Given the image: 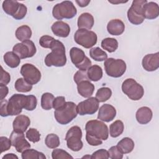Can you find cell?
Returning <instances> with one entry per match:
<instances>
[{
	"label": "cell",
	"mask_w": 159,
	"mask_h": 159,
	"mask_svg": "<svg viewBox=\"0 0 159 159\" xmlns=\"http://www.w3.org/2000/svg\"><path fill=\"white\" fill-rule=\"evenodd\" d=\"M52 52L47 55L44 61L46 66L61 67L66 65V57L65 47L63 43L58 40H55L51 48Z\"/></svg>",
	"instance_id": "1"
},
{
	"label": "cell",
	"mask_w": 159,
	"mask_h": 159,
	"mask_svg": "<svg viewBox=\"0 0 159 159\" xmlns=\"http://www.w3.org/2000/svg\"><path fill=\"white\" fill-rule=\"evenodd\" d=\"M77 115V106L72 101L66 102L62 107L54 111L56 120L61 125L69 124L76 117Z\"/></svg>",
	"instance_id": "2"
},
{
	"label": "cell",
	"mask_w": 159,
	"mask_h": 159,
	"mask_svg": "<svg viewBox=\"0 0 159 159\" xmlns=\"http://www.w3.org/2000/svg\"><path fill=\"white\" fill-rule=\"evenodd\" d=\"M76 14V8L70 1H65L57 4L53 6L52 10V15L57 20L72 19Z\"/></svg>",
	"instance_id": "3"
},
{
	"label": "cell",
	"mask_w": 159,
	"mask_h": 159,
	"mask_svg": "<svg viewBox=\"0 0 159 159\" xmlns=\"http://www.w3.org/2000/svg\"><path fill=\"white\" fill-rule=\"evenodd\" d=\"M122 91L132 101L140 100L144 94L143 86L133 78H127L123 81Z\"/></svg>",
	"instance_id": "4"
},
{
	"label": "cell",
	"mask_w": 159,
	"mask_h": 159,
	"mask_svg": "<svg viewBox=\"0 0 159 159\" xmlns=\"http://www.w3.org/2000/svg\"><path fill=\"white\" fill-rule=\"evenodd\" d=\"M86 134L97 137L102 140H106L109 137V129L104 122L98 120H91L85 125Z\"/></svg>",
	"instance_id": "5"
},
{
	"label": "cell",
	"mask_w": 159,
	"mask_h": 159,
	"mask_svg": "<svg viewBox=\"0 0 159 159\" xmlns=\"http://www.w3.org/2000/svg\"><path fill=\"white\" fill-rule=\"evenodd\" d=\"M104 70L106 74L112 78L121 77L126 71L125 62L122 59L107 58L104 63Z\"/></svg>",
	"instance_id": "6"
},
{
	"label": "cell",
	"mask_w": 159,
	"mask_h": 159,
	"mask_svg": "<svg viewBox=\"0 0 159 159\" xmlns=\"http://www.w3.org/2000/svg\"><path fill=\"white\" fill-rule=\"evenodd\" d=\"M82 131L79 126L75 125L71 127L66 132L65 140L66 141L67 147L73 152L80 151L83 147L81 141Z\"/></svg>",
	"instance_id": "7"
},
{
	"label": "cell",
	"mask_w": 159,
	"mask_h": 159,
	"mask_svg": "<svg viewBox=\"0 0 159 159\" xmlns=\"http://www.w3.org/2000/svg\"><path fill=\"white\" fill-rule=\"evenodd\" d=\"M74 40L78 45L85 48H89L96 44L98 37L93 31L84 29H78L75 33Z\"/></svg>",
	"instance_id": "8"
},
{
	"label": "cell",
	"mask_w": 159,
	"mask_h": 159,
	"mask_svg": "<svg viewBox=\"0 0 159 159\" xmlns=\"http://www.w3.org/2000/svg\"><path fill=\"white\" fill-rule=\"evenodd\" d=\"M147 2V1L146 0H134L132 1L127 13L128 20L130 23L134 25H140L143 23L145 19L143 6Z\"/></svg>",
	"instance_id": "9"
},
{
	"label": "cell",
	"mask_w": 159,
	"mask_h": 159,
	"mask_svg": "<svg viewBox=\"0 0 159 159\" xmlns=\"http://www.w3.org/2000/svg\"><path fill=\"white\" fill-rule=\"evenodd\" d=\"M71 62L79 70L87 71L91 66V61L85 55L84 51L78 47H72L70 51Z\"/></svg>",
	"instance_id": "10"
},
{
	"label": "cell",
	"mask_w": 159,
	"mask_h": 159,
	"mask_svg": "<svg viewBox=\"0 0 159 159\" xmlns=\"http://www.w3.org/2000/svg\"><path fill=\"white\" fill-rule=\"evenodd\" d=\"M27 100V96L21 94H14L8 100L7 113L9 116H17L25 109Z\"/></svg>",
	"instance_id": "11"
},
{
	"label": "cell",
	"mask_w": 159,
	"mask_h": 159,
	"mask_svg": "<svg viewBox=\"0 0 159 159\" xmlns=\"http://www.w3.org/2000/svg\"><path fill=\"white\" fill-rule=\"evenodd\" d=\"M12 52L20 59L32 57L37 52L34 43L30 40H27L21 43H16L12 48Z\"/></svg>",
	"instance_id": "12"
},
{
	"label": "cell",
	"mask_w": 159,
	"mask_h": 159,
	"mask_svg": "<svg viewBox=\"0 0 159 159\" xmlns=\"http://www.w3.org/2000/svg\"><path fill=\"white\" fill-rule=\"evenodd\" d=\"M20 74L28 83L32 85L38 83L41 79L40 70L30 63H25L21 66Z\"/></svg>",
	"instance_id": "13"
},
{
	"label": "cell",
	"mask_w": 159,
	"mask_h": 159,
	"mask_svg": "<svg viewBox=\"0 0 159 159\" xmlns=\"http://www.w3.org/2000/svg\"><path fill=\"white\" fill-rule=\"evenodd\" d=\"M99 109V101L94 97H89L87 99L78 103L77 106L78 114L80 116L92 115Z\"/></svg>",
	"instance_id": "14"
},
{
	"label": "cell",
	"mask_w": 159,
	"mask_h": 159,
	"mask_svg": "<svg viewBox=\"0 0 159 159\" xmlns=\"http://www.w3.org/2000/svg\"><path fill=\"white\" fill-rule=\"evenodd\" d=\"M12 146L14 147L16 151L19 153H22L24 150L30 148V143L25 139L24 132H19L13 130L9 137Z\"/></svg>",
	"instance_id": "15"
},
{
	"label": "cell",
	"mask_w": 159,
	"mask_h": 159,
	"mask_svg": "<svg viewBox=\"0 0 159 159\" xmlns=\"http://www.w3.org/2000/svg\"><path fill=\"white\" fill-rule=\"evenodd\" d=\"M143 69L147 71H153L159 68V52L147 54L143 57L142 61Z\"/></svg>",
	"instance_id": "16"
},
{
	"label": "cell",
	"mask_w": 159,
	"mask_h": 159,
	"mask_svg": "<svg viewBox=\"0 0 159 159\" xmlns=\"http://www.w3.org/2000/svg\"><path fill=\"white\" fill-rule=\"evenodd\" d=\"M116 116V108L109 104H104L99 107L98 119L106 122L112 121Z\"/></svg>",
	"instance_id": "17"
},
{
	"label": "cell",
	"mask_w": 159,
	"mask_h": 159,
	"mask_svg": "<svg viewBox=\"0 0 159 159\" xmlns=\"http://www.w3.org/2000/svg\"><path fill=\"white\" fill-rule=\"evenodd\" d=\"M51 29L55 35L63 38L67 37L70 32V25L61 20L55 22L52 24Z\"/></svg>",
	"instance_id": "18"
},
{
	"label": "cell",
	"mask_w": 159,
	"mask_h": 159,
	"mask_svg": "<svg viewBox=\"0 0 159 159\" xmlns=\"http://www.w3.org/2000/svg\"><path fill=\"white\" fill-rule=\"evenodd\" d=\"M107 30L112 35H120L124 32L125 24L120 19H112L107 23Z\"/></svg>",
	"instance_id": "19"
},
{
	"label": "cell",
	"mask_w": 159,
	"mask_h": 159,
	"mask_svg": "<svg viewBox=\"0 0 159 159\" xmlns=\"http://www.w3.org/2000/svg\"><path fill=\"white\" fill-rule=\"evenodd\" d=\"M153 113L150 108L147 106L140 107L136 112L135 117L137 121L140 124H147L152 119Z\"/></svg>",
	"instance_id": "20"
},
{
	"label": "cell",
	"mask_w": 159,
	"mask_h": 159,
	"mask_svg": "<svg viewBox=\"0 0 159 159\" xmlns=\"http://www.w3.org/2000/svg\"><path fill=\"white\" fill-rule=\"evenodd\" d=\"M30 124L29 117L25 115L17 116L12 122L13 129L19 132H24Z\"/></svg>",
	"instance_id": "21"
},
{
	"label": "cell",
	"mask_w": 159,
	"mask_h": 159,
	"mask_svg": "<svg viewBox=\"0 0 159 159\" xmlns=\"http://www.w3.org/2000/svg\"><path fill=\"white\" fill-rule=\"evenodd\" d=\"M143 11L145 19H154L159 15V7L156 2H147L143 6Z\"/></svg>",
	"instance_id": "22"
},
{
	"label": "cell",
	"mask_w": 159,
	"mask_h": 159,
	"mask_svg": "<svg viewBox=\"0 0 159 159\" xmlns=\"http://www.w3.org/2000/svg\"><path fill=\"white\" fill-rule=\"evenodd\" d=\"M77 91L82 97L89 98L94 93V85L89 80H84L77 84Z\"/></svg>",
	"instance_id": "23"
},
{
	"label": "cell",
	"mask_w": 159,
	"mask_h": 159,
	"mask_svg": "<svg viewBox=\"0 0 159 159\" xmlns=\"http://www.w3.org/2000/svg\"><path fill=\"white\" fill-rule=\"evenodd\" d=\"M94 22L93 16L88 12H84L78 17L77 25L79 29L90 30L93 27Z\"/></svg>",
	"instance_id": "24"
},
{
	"label": "cell",
	"mask_w": 159,
	"mask_h": 159,
	"mask_svg": "<svg viewBox=\"0 0 159 159\" xmlns=\"http://www.w3.org/2000/svg\"><path fill=\"white\" fill-rule=\"evenodd\" d=\"M20 3L17 1L6 0L2 2V9L8 15L12 16V17L17 14Z\"/></svg>",
	"instance_id": "25"
},
{
	"label": "cell",
	"mask_w": 159,
	"mask_h": 159,
	"mask_svg": "<svg viewBox=\"0 0 159 159\" xmlns=\"http://www.w3.org/2000/svg\"><path fill=\"white\" fill-rule=\"evenodd\" d=\"M116 146L123 154H127L132 152L135 144L132 139L129 137H124L117 143Z\"/></svg>",
	"instance_id": "26"
},
{
	"label": "cell",
	"mask_w": 159,
	"mask_h": 159,
	"mask_svg": "<svg viewBox=\"0 0 159 159\" xmlns=\"http://www.w3.org/2000/svg\"><path fill=\"white\" fill-rule=\"evenodd\" d=\"M16 38L20 42L29 40L32 36V30L29 26L23 25L19 27L15 33Z\"/></svg>",
	"instance_id": "27"
},
{
	"label": "cell",
	"mask_w": 159,
	"mask_h": 159,
	"mask_svg": "<svg viewBox=\"0 0 159 159\" xmlns=\"http://www.w3.org/2000/svg\"><path fill=\"white\" fill-rule=\"evenodd\" d=\"M102 70L101 66L97 65H91L87 70V75L89 80L98 81L102 77Z\"/></svg>",
	"instance_id": "28"
},
{
	"label": "cell",
	"mask_w": 159,
	"mask_h": 159,
	"mask_svg": "<svg viewBox=\"0 0 159 159\" xmlns=\"http://www.w3.org/2000/svg\"><path fill=\"white\" fill-rule=\"evenodd\" d=\"M3 58L5 63L12 68H17L20 63V58L13 52H6L4 55Z\"/></svg>",
	"instance_id": "29"
},
{
	"label": "cell",
	"mask_w": 159,
	"mask_h": 159,
	"mask_svg": "<svg viewBox=\"0 0 159 159\" xmlns=\"http://www.w3.org/2000/svg\"><path fill=\"white\" fill-rule=\"evenodd\" d=\"M124 129V123L120 120H117L110 125L109 134L111 137L116 138L120 136Z\"/></svg>",
	"instance_id": "30"
},
{
	"label": "cell",
	"mask_w": 159,
	"mask_h": 159,
	"mask_svg": "<svg viewBox=\"0 0 159 159\" xmlns=\"http://www.w3.org/2000/svg\"><path fill=\"white\" fill-rule=\"evenodd\" d=\"M101 45L104 50L109 52V53H112L117 49L119 44L117 40L116 39L107 37L101 41Z\"/></svg>",
	"instance_id": "31"
},
{
	"label": "cell",
	"mask_w": 159,
	"mask_h": 159,
	"mask_svg": "<svg viewBox=\"0 0 159 159\" xmlns=\"http://www.w3.org/2000/svg\"><path fill=\"white\" fill-rule=\"evenodd\" d=\"M14 87L18 92L27 93L32 90V84L28 83L24 78H20L16 81Z\"/></svg>",
	"instance_id": "32"
},
{
	"label": "cell",
	"mask_w": 159,
	"mask_h": 159,
	"mask_svg": "<svg viewBox=\"0 0 159 159\" xmlns=\"http://www.w3.org/2000/svg\"><path fill=\"white\" fill-rule=\"evenodd\" d=\"M89 55L91 58L96 61H105L107 58V54L98 47L91 48Z\"/></svg>",
	"instance_id": "33"
},
{
	"label": "cell",
	"mask_w": 159,
	"mask_h": 159,
	"mask_svg": "<svg viewBox=\"0 0 159 159\" xmlns=\"http://www.w3.org/2000/svg\"><path fill=\"white\" fill-rule=\"evenodd\" d=\"M22 159H45V155L35 149L28 148L22 153Z\"/></svg>",
	"instance_id": "34"
},
{
	"label": "cell",
	"mask_w": 159,
	"mask_h": 159,
	"mask_svg": "<svg viewBox=\"0 0 159 159\" xmlns=\"http://www.w3.org/2000/svg\"><path fill=\"white\" fill-rule=\"evenodd\" d=\"M112 96V91L109 88L102 87L96 93V98L99 102H104L107 101Z\"/></svg>",
	"instance_id": "35"
},
{
	"label": "cell",
	"mask_w": 159,
	"mask_h": 159,
	"mask_svg": "<svg viewBox=\"0 0 159 159\" xmlns=\"http://www.w3.org/2000/svg\"><path fill=\"white\" fill-rule=\"evenodd\" d=\"M55 98L50 93H45L41 97V107L44 110H50L53 107V101Z\"/></svg>",
	"instance_id": "36"
},
{
	"label": "cell",
	"mask_w": 159,
	"mask_h": 159,
	"mask_svg": "<svg viewBox=\"0 0 159 159\" xmlns=\"http://www.w3.org/2000/svg\"><path fill=\"white\" fill-rule=\"evenodd\" d=\"M45 143L48 148L54 149L60 145V139L57 134H49L45 139Z\"/></svg>",
	"instance_id": "37"
},
{
	"label": "cell",
	"mask_w": 159,
	"mask_h": 159,
	"mask_svg": "<svg viewBox=\"0 0 159 159\" xmlns=\"http://www.w3.org/2000/svg\"><path fill=\"white\" fill-rule=\"evenodd\" d=\"M27 139L33 143L38 142L40 140V134L39 132L34 128H30L25 134Z\"/></svg>",
	"instance_id": "38"
},
{
	"label": "cell",
	"mask_w": 159,
	"mask_h": 159,
	"mask_svg": "<svg viewBox=\"0 0 159 159\" xmlns=\"http://www.w3.org/2000/svg\"><path fill=\"white\" fill-rule=\"evenodd\" d=\"M52 158L53 159H60V158H73L67 152L60 148H54L52 152Z\"/></svg>",
	"instance_id": "39"
},
{
	"label": "cell",
	"mask_w": 159,
	"mask_h": 159,
	"mask_svg": "<svg viewBox=\"0 0 159 159\" xmlns=\"http://www.w3.org/2000/svg\"><path fill=\"white\" fill-rule=\"evenodd\" d=\"M55 39L50 35H43L39 39V44L45 48H50Z\"/></svg>",
	"instance_id": "40"
},
{
	"label": "cell",
	"mask_w": 159,
	"mask_h": 159,
	"mask_svg": "<svg viewBox=\"0 0 159 159\" xmlns=\"http://www.w3.org/2000/svg\"><path fill=\"white\" fill-rule=\"evenodd\" d=\"M37 104V98L34 95H27V100L25 109L27 111H32L34 110Z\"/></svg>",
	"instance_id": "41"
},
{
	"label": "cell",
	"mask_w": 159,
	"mask_h": 159,
	"mask_svg": "<svg viewBox=\"0 0 159 159\" xmlns=\"http://www.w3.org/2000/svg\"><path fill=\"white\" fill-rule=\"evenodd\" d=\"M108 153L109 157L111 159H122L123 158V153L117 146L111 147L108 150Z\"/></svg>",
	"instance_id": "42"
},
{
	"label": "cell",
	"mask_w": 159,
	"mask_h": 159,
	"mask_svg": "<svg viewBox=\"0 0 159 159\" xmlns=\"http://www.w3.org/2000/svg\"><path fill=\"white\" fill-rule=\"evenodd\" d=\"M73 80L76 84H78L80 82L84 80H89L87 75V71L83 70L77 71L73 76Z\"/></svg>",
	"instance_id": "43"
},
{
	"label": "cell",
	"mask_w": 159,
	"mask_h": 159,
	"mask_svg": "<svg viewBox=\"0 0 159 159\" xmlns=\"http://www.w3.org/2000/svg\"><path fill=\"white\" fill-rule=\"evenodd\" d=\"M0 142H1V153L10 149L12 145L10 139H8L6 137L1 136L0 137Z\"/></svg>",
	"instance_id": "44"
},
{
	"label": "cell",
	"mask_w": 159,
	"mask_h": 159,
	"mask_svg": "<svg viewBox=\"0 0 159 159\" xmlns=\"http://www.w3.org/2000/svg\"><path fill=\"white\" fill-rule=\"evenodd\" d=\"M109 158V157L108 151L102 148L93 152V153L91 156V158H93V159H100V158L107 159Z\"/></svg>",
	"instance_id": "45"
},
{
	"label": "cell",
	"mask_w": 159,
	"mask_h": 159,
	"mask_svg": "<svg viewBox=\"0 0 159 159\" xmlns=\"http://www.w3.org/2000/svg\"><path fill=\"white\" fill-rule=\"evenodd\" d=\"M86 140L88 144L91 146H98L102 143V140L86 133Z\"/></svg>",
	"instance_id": "46"
},
{
	"label": "cell",
	"mask_w": 159,
	"mask_h": 159,
	"mask_svg": "<svg viewBox=\"0 0 159 159\" xmlns=\"http://www.w3.org/2000/svg\"><path fill=\"white\" fill-rule=\"evenodd\" d=\"M27 7L24 4L20 3V7H19L17 14L13 17V18L16 20H21L25 17V16L27 14Z\"/></svg>",
	"instance_id": "47"
},
{
	"label": "cell",
	"mask_w": 159,
	"mask_h": 159,
	"mask_svg": "<svg viewBox=\"0 0 159 159\" xmlns=\"http://www.w3.org/2000/svg\"><path fill=\"white\" fill-rule=\"evenodd\" d=\"M11 80V76L8 72L6 71L2 66H1V79H0V84L7 85Z\"/></svg>",
	"instance_id": "48"
},
{
	"label": "cell",
	"mask_w": 159,
	"mask_h": 159,
	"mask_svg": "<svg viewBox=\"0 0 159 159\" xmlns=\"http://www.w3.org/2000/svg\"><path fill=\"white\" fill-rule=\"evenodd\" d=\"M65 98L64 96H57L53 101V108L54 109H58L62 107L65 104Z\"/></svg>",
	"instance_id": "49"
},
{
	"label": "cell",
	"mask_w": 159,
	"mask_h": 159,
	"mask_svg": "<svg viewBox=\"0 0 159 159\" xmlns=\"http://www.w3.org/2000/svg\"><path fill=\"white\" fill-rule=\"evenodd\" d=\"M7 102L8 101L6 99L1 100V104H0V114L2 117H7L9 116L7 110Z\"/></svg>",
	"instance_id": "50"
},
{
	"label": "cell",
	"mask_w": 159,
	"mask_h": 159,
	"mask_svg": "<svg viewBox=\"0 0 159 159\" xmlns=\"http://www.w3.org/2000/svg\"><path fill=\"white\" fill-rule=\"evenodd\" d=\"M0 90H1V100L4 99L9 93V89L6 85L0 84Z\"/></svg>",
	"instance_id": "51"
},
{
	"label": "cell",
	"mask_w": 159,
	"mask_h": 159,
	"mask_svg": "<svg viewBox=\"0 0 159 159\" xmlns=\"http://www.w3.org/2000/svg\"><path fill=\"white\" fill-rule=\"evenodd\" d=\"M76 2L78 4V5L80 7H86V6H87L88 5V4L90 2V1H84V0H82V1H76Z\"/></svg>",
	"instance_id": "52"
},
{
	"label": "cell",
	"mask_w": 159,
	"mask_h": 159,
	"mask_svg": "<svg viewBox=\"0 0 159 159\" xmlns=\"http://www.w3.org/2000/svg\"><path fill=\"white\" fill-rule=\"evenodd\" d=\"M2 159H18V157L14 153H7L2 157Z\"/></svg>",
	"instance_id": "53"
}]
</instances>
